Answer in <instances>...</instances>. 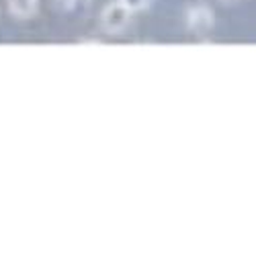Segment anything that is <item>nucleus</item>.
<instances>
[{
	"mask_svg": "<svg viewBox=\"0 0 256 256\" xmlns=\"http://www.w3.org/2000/svg\"><path fill=\"white\" fill-rule=\"evenodd\" d=\"M216 23V14L207 4H195L186 10V27L195 33H203L213 27Z\"/></svg>",
	"mask_w": 256,
	"mask_h": 256,
	"instance_id": "2",
	"label": "nucleus"
},
{
	"mask_svg": "<svg viewBox=\"0 0 256 256\" xmlns=\"http://www.w3.org/2000/svg\"><path fill=\"white\" fill-rule=\"evenodd\" d=\"M60 2H62L64 6H68V8H76V6H80V4L92 2V0H60Z\"/></svg>",
	"mask_w": 256,
	"mask_h": 256,
	"instance_id": "5",
	"label": "nucleus"
},
{
	"mask_svg": "<svg viewBox=\"0 0 256 256\" xmlns=\"http://www.w3.org/2000/svg\"><path fill=\"white\" fill-rule=\"evenodd\" d=\"M226 2H232V0H226Z\"/></svg>",
	"mask_w": 256,
	"mask_h": 256,
	"instance_id": "6",
	"label": "nucleus"
},
{
	"mask_svg": "<svg viewBox=\"0 0 256 256\" xmlns=\"http://www.w3.org/2000/svg\"><path fill=\"white\" fill-rule=\"evenodd\" d=\"M39 10L37 0H8V12L16 18H31Z\"/></svg>",
	"mask_w": 256,
	"mask_h": 256,
	"instance_id": "3",
	"label": "nucleus"
},
{
	"mask_svg": "<svg viewBox=\"0 0 256 256\" xmlns=\"http://www.w3.org/2000/svg\"><path fill=\"white\" fill-rule=\"evenodd\" d=\"M130 18H132V12L125 8L121 0H113L100 12V25L106 33H121L127 27V23H130Z\"/></svg>",
	"mask_w": 256,
	"mask_h": 256,
	"instance_id": "1",
	"label": "nucleus"
},
{
	"mask_svg": "<svg viewBox=\"0 0 256 256\" xmlns=\"http://www.w3.org/2000/svg\"><path fill=\"white\" fill-rule=\"evenodd\" d=\"M121 2L125 4V8L130 10L132 14L142 12V10H146L148 6H150V0H121Z\"/></svg>",
	"mask_w": 256,
	"mask_h": 256,
	"instance_id": "4",
	"label": "nucleus"
}]
</instances>
